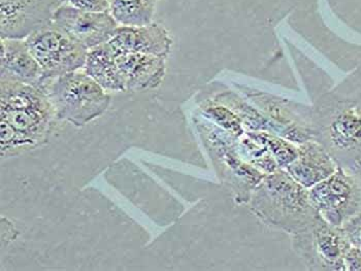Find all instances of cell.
<instances>
[{"instance_id":"obj_5","label":"cell","mask_w":361,"mask_h":271,"mask_svg":"<svg viewBox=\"0 0 361 271\" xmlns=\"http://www.w3.org/2000/svg\"><path fill=\"white\" fill-rule=\"evenodd\" d=\"M25 39L31 54L42 68L41 86L66 73L83 70L88 50L53 21L37 29Z\"/></svg>"},{"instance_id":"obj_8","label":"cell","mask_w":361,"mask_h":271,"mask_svg":"<svg viewBox=\"0 0 361 271\" xmlns=\"http://www.w3.org/2000/svg\"><path fill=\"white\" fill-rule=\"evenodd\" d=\"M52 21L88 51L109 43L119 27L110 12H88L68 6H58Z\"/></svg>"},{"instance_id":"obj_13","label":"cell","mask_w":361,"mask_h":271,"mask_svg":"<svg viewBox=\"0 0 361 271\" xmlns=\"http://www.w3.org/2000/svg\"><path fill=\"white\" fill-rule=\"evenodd\" d=\"M338 168L326 149L316 139H311L298 144V157L285 170L300 185L311 189L331 177Z\"/></svg>"},{"instance_id":"obj_16","label":"cell","mask_w":361,"mask_h":271,"mask_svg":"<svg viewBox=\"0 0 361 271\" xmlns=\"http://www.w3.org/2000/svg\"><path fill=\"white\" fill-rule=\"evenodd\" d=\"M236 150L245 161L248 162L264 175H269V173L280 170L277 162L274 159L273 155L269 153V151L265 148L264 144L252 139L247 132L238 137Z\"/></svg>"},{"instance_id":"obj_15","label":"cell","mask_w":361,"mask_h":271,"mask_svg":"<svg viewBox=\"0 0 361 271\" xmlns=\"http://www.w3.org/2000/svg\"><path fill=\"white\" fill-rule=\"evenodd\" d=\"M159 0H111L110 13L119 25L140 26L153 22Z\"/></svg>"},{"instance_id":"obj_3","label":"cell","mask_w":361,"mask_h":271,"mask_svg":"<svg viewBox=\"0 0 361 271\" xmlns=\"http://www.w3.org/2000/svg\"><path fill=\"white\" fill-rule=\"evenodd\" d=\"M247 204L264 225L291 237L307 230L320 217L310 202L309 189L285 170L265 175Z\"/></svg>"},{"instance_id":"obj_12","label":"cell","mask_w":361,"mask_h":271,"mask_svg":"<svg viewBox=\"0 0 361 271\" xmlns=\"http://www.w3.org/2000/svg\"><path fill=\"white\" fill-rule=\"evenodd\" d=\"M1 80L41 87L42 72L25 39H0Z\"/></svg>"},{"instance_id":"obj_19","label":"cell","mask_w":361,"mask_h":271,"mask_svg":"<svg viewBox=\"0 0 361 271\" xmlns=\"http://www.w3.org/2000/svg\"><path fill=\"white\" fill-rule=\"evenodd\" d=\"M342 228L349 243L352 246L361 248V210L357 215L350 219Z\"/></svg>"},{"instance_id":"obj_18","label":"cell","mask_w":361,"mask_h":271,"mask_svg":"<svg viewBox=\"0 0 361 271\" xmlns=\"http://www.w3.org/2000/svg\"><path fill=\"white\" fill-rule=\"evenodd\" d=\"M58 6H68L88 12H110L111 0H57Z\"/></svg>"},{"instance_id":"obj_20","label":"cell","mask_w":361,"mask_h":271,"mask_svg":"<svg viewBox=\"0 0 361 271\" xmlns=\"http://www.w3.org/2000/svg\"><path fill=\"white\" fill-rule=\"evenodd\" d=\"M345 271H361V248L350 244L344 257Z\"/></svg>"},{"instance_id":"obj_4","label":"cell","mask_w":361,"mask_h":271,"mask_svg":"<svg viewBox=\"0 0 361 271\" xmlns=\"http://www.w3.org/2000/svg\"><path fill=\"white\" fill-rule=\"evenodd\" d=\"M54 106L58 120L83 127L108 111L111 96L83 70L66 73L41 86Z\"/></svg>"},{"instance_id":"obj_11","label":"cell","mask_w":361,"mask_h":271,"mask_svg":"<svg viewBox=\"0 0 361 271\" xmlns=\"http://www.w3.org/2000/svg\"><path fill=\"white\" fill-rule=\"evenodd\" d=\"M115 53L126 92H144L161 85L166 73V58L117 50Z\"/></svg>"},{"instance_id":"obj_6","label":"cell","mask_w":361,"mask_h":271,"mask_svg":"<svg viewBox=\"0 0 361 271\" xmlns=\"http://www.w3.org/2000/svg\"><path fill=\"white\" fill-rule=\"evenodd\" d=\"M291 237L292 248L307 270L345 271L344 257L351 244L342 227L319 217L307 230Z\"/></svg>"},{"instance_id":"obj_2","label":"cell","mask_w":361,"mask_h":271,"mask_svg":"<svg viewBox=\"0 0 361 271\" xmlns=\"http://www.w3.org/2000/svg\"><path fill=\"white\" fill-rule=\"evenodd\" d=\"M313 108V129L338 168L361 179V93L326 94Z\"/></svg>"},{"instance_id":"obj_7","label":"cell","mask_w":361,"mask_h":271,"mask_svg":"<svg viewBox=\"0 0 361 271\" xmlns=\"http://www.w3.org/2000/svg\"><path fill=\"white\" fill-rule=\"evenodd\" d=\"M317 214L334 227H343L361 210V179L338 168L331 177L309 189Z\"/></svg>"},{"instance_id":"obj_17","label":"cell","mask_w":361,"mask_h":271,"mask_svg":"<svg viewBox=\"0 0 361 271\" xmlns=\"http://www.w3.org/2000/svg\"><path fill=\"white\" fill-rule=\"evenodd\" d=\"M252 139L264 144L273 155L280 170H286L298 155V144L292 143L284 137L264 131H247Z\"/></svg>"},{"instance_id":"obj_10","label":"cell","mask_w":361,"mask_h":271,"mask_svg":"<svg viewBox=\"0 0 361 271\" xmlns=\"http://www.w3.org/2000/svg\"><path fill=\"white\" fill-rule=\"evenodd\" d=\"M109 43L120 52L140 53L166 59L173 46V39L166 27L152 22L140 26L119 25Z\"/></svg>"},{"instance_id":"obj_1","label":"cell","mask_w":361,"mask_h":271,"mask_svg":"<svg viewBox=\"0 0 361 271\" xmlns=\"http://www.w3.org/2000/svg\"><path fill=\"white\" fill-rule=\"evenodd\" d=\"M0 102L1 122L8 125L0 137L2 159L25 154L48 141L58 119L42 87L1 80Z\"/></svg>"},{"instance_id":"obj_14","label":"cell","mask_w":361,"mask_h":271,"mask_svg":"<svg viewBox=\"0 0 361 271\" xmlns=\"http://www.w3.org/2000/svg\"><path fill=\"white\" fill-rule=\"evenodd\" d=\"M83 70L106 92H126L115 50L110 43L100 44L88 51Z\"/></svg>"},{"instance_id":"obj_9","label":"cell","mask_w":361,"mask_h":271,"mask_svg":"<svg viewBox=\"0 0 361 271\" xmlns=\"http://www.w3.org/2000/svg\"><path fill=\"white\" fill-rule=\"evenodd\" d=\"M57 0H0V39H27L51 23Z\"/></svg>"}]
</instances>
